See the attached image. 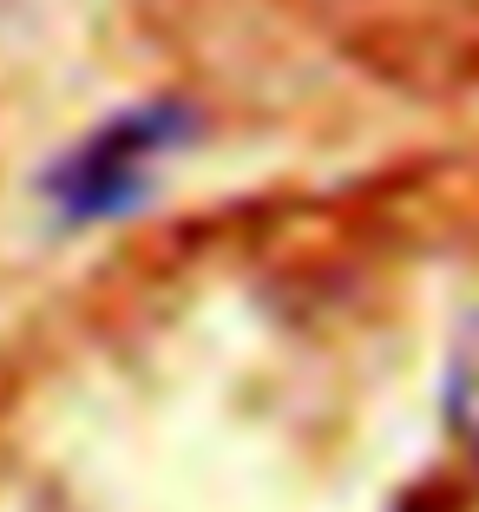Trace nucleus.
<instances>
[{
    "label": "nucleus",
    "mask_w": 479,
    "mask_h": 512,
    "mask_svg": "<svg viewBox=\"0 0 479 512\" xmlns=\"http://www.w3.org/2000/svg\"><path fill=\"white\" fill-rule=\"evenodd\" d=\"M191 132L197 125H191L184 106H138V112H125V119H112L99 138H86L73 158H60V171L46 178V191H53V204H60L73 224L119 217L145 197L151 165H158L165 151L191 145Z\"/></svg>",
    "instance_id": "nucleus-1"
},
{
    "label": "nucleus",
    "mask_w": 479,
    "mask_h": 512,
    "mask_svg": "<svg viewBox=\"0 0 479 512\" xmlns=\"http://www.w3.org/2000/svg\"><path fill=\"white\" fill-rule=\"evenodd\" d=\"M447 421L479 460V309L460 322L453 355H447Z\"/></svg>",
    "instance_id": "nucleus-2"
}]
</instances>
